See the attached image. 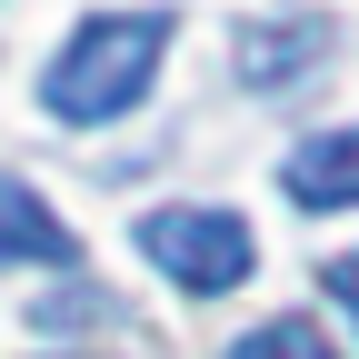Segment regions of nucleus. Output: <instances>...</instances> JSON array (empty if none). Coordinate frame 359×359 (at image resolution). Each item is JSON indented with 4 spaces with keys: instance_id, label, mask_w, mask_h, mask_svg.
<instances>
[{
    "instance_id": "3",
    "label": "nucleus",
    "mask_w": 359,
    "mask_h": 359,
    "mask_svg": "<svg viewBox=\"0 0 359 359\" xmlns=\"http://www.w3.org/2000/svg\"><path fill=\"white\" fill-rule=\"evenodd\" d=\"M280 190L299 210H359V120L349 130H309V140L280 160Z\"/></svg>"
},
{
    "instance_id": "7",
    "label": "nucleus",
    "mask_w": 359,
    "mask_h": 359,
    "mask_svg": "<svg viewBox=\"0 0 359 359\" xmlns=\"http://www.w3.org/2000/svg\"><path fill=\"white\" fill-rule=\"evenodd\" d=\"M320 280H330V299H339V309H349V320H359V250H339V259H330V269H320Z\"/></svg>"
},
{
    "instance_id": "1",
    "label": "nucleus",
    "mask_w": 359,
    "mask_h": 359,
    "mask_svg": "<svg viewBox=\"0 0 359 359\" xmlns=\"http://www.w3.org/2000/svg\"><path fill=\"white\" fill-rule=\"evenodd\" d=\"M160 60H170V11H90L40 70V110L70 130H100L120 110H140Z\"/></svg>"
},
{
    "instance_id": "4",
    "label": "nucleus",
    "mask_w": 359,
    "mask_h": 359,
    "mask_svg": "<svg viewBox=\"0 0 359 359\" xmlns=\"http://www.w3.org/2000/svg\"><path fill=\"white\" fill-rule=\"evenodd\" d=\"M70 269L80 259V240L60 230V210L30 190V180H0V269Z\"/></svg>"
},
{
    "instance_id": "5",
    "label": "nucleus",
    "mask_w": 359,
    "mask_h": 359,
    "mask_svg": "<svg viewBox=\"0 0 359 359\" xmlns=\"http://www.w3.org/2000/svg\"><path fill=\"white\" fill-rule=\"evenodd\" d=\"M320 50H330L320 20H259V30H240V80H250V90H280V80H299Z\"/></svg>"
},
{
    "instance_id": "2",
    "label": "nucleus",
    "mask_w": 359,
    "mask_h": 359,
    "mask_svg": "<svg viewBox=\"0 0 359 359\" xmlns=\"http://www.w3.org/2000/svg\"><path fill=\"white\" fill-rule=\"evenodd\" d=\"M140 250L170 269L180 290H200V299L240 290L250 269H259V240H250V219H240V210H190V200H170V210H140Z\"/></svg>"
},
{
    "instance_id": "6",
    "label": "nucleus",
    "mask_w": 359,
    "mask_h": 359,
    "mask_svg": "<svg viewBox=\"0 0 359 359\" xmlns=\"http://www.w3.org/2000/svg\"><path fill=\"white\" fill-rule=\"evenodd\" d=\"M230 359H339L309 320H269V330H250V339H230Z\"/></svg>"
}]
</instances>
